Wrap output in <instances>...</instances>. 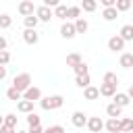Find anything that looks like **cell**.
Instances as JSON below:
<instances>
[{
    "instance_id": "6da1fadb",
    "label": "cell",
    "mask_w": 133,
    "mask_h": 133,
    "mask_svg": "<svg viewBox=\"0 0 133 133\" xmlns=\"http://www.w3.org/2000/svg\"><path fill=\"white\" fill-rule=\"evenodd\" d=\"M64 104V98L62 96H48V98H39V106L44 110H58L60 106Z\"/></svg>"
},
{
    "instance_id": "7a4b0ae2",
    "label": "cell",
    "mask_w": 133,
    "mask_h": 133,
    "mask_svg": "<svg viewBox=\"0 0 133 133\" xmlns=\"http://www.w3.org/2000/svg\"><path fill=\"white\" fill-rule=\"evenodd\" d=\"M12 85H15L19 91H25V89L31 85V75H29V73H19V75L12 79Z\"/></svg>"
},
{
    "instance_id": "3957f363",
    "label": "cell",
    "mask_w": 133,
    "mask_h": 133,
    "mask_svg": "<svg viewBox=\"0 0 133 133\" xmlns=\"http://www.w3.org/2000/svg\"><path fill=\"white\" fill-rule=\"evenodd\" d=\"M35 17H37V21H42V23H50V19H52L54 15H52V8H50V6L42 4L39 8H35Z\"/></svg>"
},
{
    "instance_id": "277c9868",
    "label": "cell",
    "mask_w": 133,
    "mask_h": 133,
    "mask_svg": "<svg viewBox=\"0 0 133 133\" xmlns=\"http://www.w3.org/2000/svg\"><path fill=\"white\" fill-rule=\"evenodd\" d=\"M85 127H87L91 133H100V131L104 129V121H102L100 116H89V118L85 121Z\"/></svg>"
},
{
    "instance_id": "5b68a950",
    "label": "cell",
    "mask_w": 133,
    "mask_h": 133,
    "mask_svg": "<svg viewBox=\"0 0 133 133\" xmlns=\"http://www.w3.org/2000/svg\"><path fill=\"white\" fill-rule=\"evenodd\" d=\"M23 39H25V44L33 46V44H37V39H39V33L35 31V27H25V31H23Z\"/></svg>"
},
{
    "instance_id": "8992f818",
    "label": "cell",
    "mask_w": 133,
    "mask_h": 133,
    "mask_svg": "<svg viewBox=\"0 0 133 133\" xmlns=\"http://www.w3.org/2000/svg\"><path fill=\"white\" fill-rule=\"evenodd\" d=\"M125 48V39L121 37V35H112L110 39H108V50L110 52H121Z\"/></svg>"
},
{
    "instance_id": "52a82bcc",
    "label": "cell",
    "mask_w": 133,
    "mask_h": 133,
    "mask_svg": "<svg viewBox=\"0 0 133 133\" xmlns=\"http://www.w3.org/2000/svg\"><path fill=\"white\" fill-rule=\"evenodd\" d=\"M23 98H27V100L35 102V100H39V98H42V89H39V87H35V85H29V87L23 91Z\"/></svg>"
},
{
    "instance_id": "ba28073f",
    "label": "cell",
    "mask_w": 133,
    "mask_h": 133,
    "mask_svg": "<svg viewBox=\"0 0 133 133\" xmlns=\"http://www.w3.org/2000/svg\"><path fill=\"white\" fill-rule=\"evenodd\" d=\"M60 35H62L64 39H71V37H75V35H77V31H75V25H73V23H62V25H60Z\"/></svg>"
},
{
    "instance_id": "9c48e42d",
    "label": "cell",
    "mask_w": 133,
    "mask_h": 133,
    "mask_svg": "<svg viewBox=\"0 0 133 133\" xmlns=\"http://www.w3.org/2000/svg\"><path fill=\"white\" fill-rule=\"evenodd\" d=\"M98 91H100V96H106V98H112V94L116 91V83H108V81H104L100 87H98Z\"/></svg>"
},
{
    "instance_id": "30bf717a",
    "label": "cell",
    "mask_w": 133,
    "mask_h": 133,
    "mask_svg": "<svg viewBox=\"0 0 133 133\" xmlns=\"http://www.w3.org/2000/svg\"><path fill=\"white\" fill-rule=\"evenodd\" d=\"M85 121H87V114L85 112H81V110H75L73 112V116H71V123L75 125V127H85Z\"/></svg>"
},
{
    "instance_id": "8fae6325",
    "label": "cell",
    "mask_w": 133,
    "mask_h": 133,
    "mask_svg": "<svg viewBox=\"0 0 133 133\" xmlns=\"http://www.w3.org/2000/svg\"><path fill=\"white\" fill-rule=\"evenodd\" d=\"M104 129L110 131V133H118V131H121V121H118V116H110V118L104 123Z\"/></svg>"
},
{
    "instance_id": "7c38bea8",
    "label": "cell",
    "mask_w": 133,
    "mask_h": 133,
    "mask_svg": "<svg viewBox=\"0 0 133 133\" xmlns=\"http://www.w3.org/2000/svg\"><path fill=\"white\" fill-rule=\"evenodd\" d=\"M17 110L23 112V114H27V112L33 110V102L27 100V98H21V100H17Z\"/></svg>"
},
{
    "instance_id": "4fadbf2b",
    "label": "cell",
    "mask_w": 133,
    "mask_h": 133,
    "mask_svg": "<svg viewBox=\"0 0 133 133\" xmlns=\"http://www.w3.org/2000/svg\"><path fill=\"white\" fill-rule=\"evenodd\" d=\"M31 12H35V6H33V0H23V2L19 4V15H23V17H27V15H31Z\"/></svg>"
},
{
    "instance_id": "5bb4252c",
    "label": "cell",
    "mask_w": 133,
    "mask_h": 133,
    "mask_svg": "<svg viewBox=\"0 0 133 133\" xmlns=\"http://www.w3.org/2000/svg\"><path fill=\"white\" fill-rule=\"evenodd\" d=\"M83 98H85V100H98V98H100L98 87H94V85H85V87H83Z\"/></svg>"
},
{
    "instance_id": "9a60e30c",
    "label": "cell",
    "mask_w": 133,
    "mask_h": 133,
    "mask_svg": "<svg viewBox=\"0 0 133 133\" xmlns=\"http://www.w3.org/2000/svg\"><path fill=\"white\" fill-rule=\"evenodd\" d=\"M112 98H114V104H118L121 108L129 106V102H131V98H129L127 94H118V91H114V94H112Z\"/></svg>"
},
{
    "instance_id": "2e32d148",
    "label": "cell",
    "mask_w": 133,
    "mask_h": 133,
    "mask_svg": "<svg viewBox=\"0 0 133 133\" xmlns=\"http://www.w3.org/2000/svg\"><path fill=\"white\" fill-rule=\"evenodd\" d=\"M102 17H104V21H114V19L118 17V10H116L114 6H104Z\"/></svg>"
},
{
    "instance_id": "e0dca14e",
    "label": "cell",
    "mask_w": 133,
    "mask_h": 133,
    "mask_svg": "<svg viewBox=\"0 0 133 133\" xmlns=\"http://www.w3.org/2000/svg\"><path fill=\"white\" fill-rule=\"evenodd\" d=\"M79 8L85 10V12H96V8H98V0H81Z\"/></svg>"
},
{
    "instance_id": "ac0fdd59",
    "label": "cell",
    "mask_w": 133,
    "mask_h": 133,
    "mask_svg": "<svg viewBox=\"0 0 133 133\" xmlns=\"http://www.w3.org/2000/svg\"><path fill=\"white\" fill-rule=\"evenodd\" d=\"M73 25H75V31H77V33H85V31H87V27H89V25H87V21H85L83 17H77Z\"/></svg>"
},
{
    "instance_id": "d6986e66",
    "label": "cell",
    "mask_w": 133,
    "mask_h": 133,
    "mask_svg": "<svg viewBox=\"0 0 133 133\" xmlns=\"http://www.w3.org/2000/svg\"><path fill=\"white\" fill-rule=\"evenodd\" d=\"M6 98H8V100H12V102H17V100H21V98H23V91H19L15 85H10V87L6 89Z\"/></svg>"
},
{
    "instance_id": "ffe728a7",
    "label": "cell",
    "mask_w": 133,
    "mask_h": 133,
    "mask_svg": "<svg viewBox=\"0 0 133 133\" xmlns=\"http://www.w3.org/2000/svg\"><path fill=\"white\" fill-rule=\"evenodd\" d=\"M125 42H131L133 39V25H123V29H121V33H118Z\"/></svg>"
},
{
    "instance_id": "44dd1931",
    "label": "cell",
    "mask_w": 133,
    "mask_h": 133,
    "mask_svg": "<svg viewBox=\"0 0 133 133\" xmlns=\"http://www.w3.org/2000/svg\"><path fill=\"white\" fill-rule=\"evenodd\" d=\"M121 66H123V69H131V66H133V54H131V52L121 54Z\"/></svg>"
},
{
    "instance_id": "7402d4cb",
    "label": "cell",
    "mask_w": 133,
    "mask_h": 133,
    "mask_svg": "<svg viewBox=\"0 0 133 133\" xmlns=\"http://www.w3.org/2000/svg\"><path fill=\"white\" fill-rule=\"evenodd\" d=\"M121 112H123V108H121L118 104H114V102L106 106V114H108V116H121Z\"/></svg>"
},
{
    "instance_id": "603a6c76",
    "label": "cell",
    "mask_w": 133,
    "mask_h": 133,
    "mask_svg": "<svg viewBox=\"0 0 133 133\" xmlns=\"http://www.w3.org/2000/svg\"><path fill=\"white\" fill-rule=\"evenodd\" d=\"M114 8H116L118 12H127V10L131 8V0H116V2H114Z\"/></svg>"
},
{
    "instance_id": "cb8c5ba5",
    "label": "cell",
    "mask_w": 133,
    "mask_h": 133,
    "mask_svg": "<svg viewBox=\"0 0 133 133\" xmlns=\"http://www.w3.org/2000/svg\"><path fill=\"white\" fill-rule=\"evenodd\" d=\"M52 15L58 17V19H66V6H64V4H56L54 10H52Z\"/></svg>"
},
{
    "instance_id": "d4e9b609",
    "label": "cell",
    "mask_w": 133,
    "mask_h": 133,
    "mask_svg": "<svg viewBox=\"0 0 133 133\" xmlns=\"http://www.w3.org/2000/svg\"><path fill=\"white\" fill-rule=\"evenodd\" d=\"M75 83H77L79 87L89 85V73H81V75H77V77H75Z\"/></svg>"
},
{
    "instance_id": "484cf974",
    "label": "cell",
    "mask_w": 133,
    "mask_h": 133,
    "mask_svg": "<svg viewBox=\"0 0 133 133\" xmlns=\"http://www.w3.org/2000/svg\"><path fill=\"white\" fill-rule=\"evenodd\" d=\"M81 17V8L79 6H66V19H77Z\"/></svg>"
},
{
    "instance_id": "4316f807",
    "label": "cell",
    "mask_w": 133,
    "mask_h": 133,
    "mask_svg": "<svg viewBox=\"0 0 133 133\" xmlns=\"http://www.w3.org/2000/svg\"><path fill=\"white\" fill-rule=\"evenodd\" d=\"M23 23H25V27H37V17H35V12H31V15H27L25 19H23Z\"/></svg>"
},
{
    "instance_id": "83f0119b",
    "label": "cell",
    "mask_w": 133,
    "mask_h": 133,
    "mask_svg": "<svg viewBox=\"0 0 133 133\" xmlns=\"http://www.w3.org/2000/svg\"><path fill=\"white\" fill-rule=\"evenodd\" d=\"M73 71H75V75H81V73H89V69H87V64L83 62V60H79L75 66H71Z\"/></svg>"
},
{
    "instance_id": "f1b7e54d",
    "label": "cell",
    "mask_w": 133,
    "mask_h": 133,
    "mask_svg": "<svg viewBox=\"0 0 133 133\" xmlns=\"http://www.w3.org/2000/svg\"><path fill=\"white\" fill-rule=\"evenodd\" d=\"M12 25V17L10 15H0V29H8Z\"/></svg>"
},
{
    "instance_id": "f546056e",
    "label": "cell",
    "mask_w": 133,
    "mask_h": 133,
    "mask_svg": "<svg viewBox=\"0 0 133 133\" xmlns=\"http://www.w3.org/2000/svg\"><path fill=\"white\" fill-rule=\"evenodd\" d=\"M79 60H81V56H79L77 52H73V54H69V56H66V66H75Z\"/></svg>"
},
{
    "instance_id": "4dcf8cb0",
    "label": "cell",
    "mask_w": 133,
    "mask_h": 133,
    "mask_svg": "<svg viewBox=\"0 0 133 133\" xmlns=\"http://www.w3.org/2000/svg\"><path fill=\"white\" fill-rule=\"evenodd\" d=\"M27 125L29 127H33V125H39V116L31 110V112H27Z\"/></svg>"
},
{
    "instance_id": "1f68e13d",
    "label": "cell",
    "mask_w": 133,
    "mask_h": 133,
    "mask_svg": "<svg viewBox=\"0 0 133 133\" xmlns=\"http://www.w3.org/2000/svg\"><path fill=\"white\" fill-rule=\"evenodd\" d=\"M131 129H133V118H129V116L123 118L121 121V131H131Z\"/></svg>"
},
{
    "instance_id": "d6a6232c",
    "label": "cell",
    "mask_w": 133,
    "mask_h": 133,
    "mask_svg": "<svg viewBox=\"0 0 133 133\" xmlns=\"http://www.w3.org/2000/svg\"><path fill=\"white\" fill-rule=\"evenodd\" d=\"M104 81H108V83H116V85H118V77H116V73H110V71L104 75Z\"/></svg>"
},
{
    "instance_id": "836d02e7",
    "label": "cell",
    "mask_w": 133,
    "mask_h": 133,
    "mask_svg": "<svg viewBox=\"0 0 133 133\" xmlns=\"http://www.w3.org/2000/svg\"><path fill=\"white\" fill-rule=\"evenodd\" d=\"M8 62H10V54L4 48V50H0V64H8Z\"/></svg>"
},
{
    "instance_id": "e575fe53",
    "label": "cell",
    "mask_w": 133,
    "mask_h": 133,
    "mask_svg": "<svg viewBox=\"0 0 133 133\" xmlns=\"http://www.w3.org/2000/svg\"><path fill=\"white\" fill-rule=\"evenodd\" d=\"M62 131H64L62 125H52V127H48V133H62Z\"/></svg>"
},
{
    "instance_id": "d590c367",
    "label": "cell",
    "mask_w": 133,
    "mask_h": 133,
    "mask_svg": "<svg viewBox=\"0 0 133 133\" xmlns=\"http://www.w3.org/2000/svg\"><path fill=\"white\" fill-rule=\"evenodd\" d=\"M44 4H46V6H50V8H54L56 4H60V0H44Z\"/></svg>"
},
{
    "instance_id": "8d00e7d4",
    "label": "cell",
    "mask_w": 133,
    "mask_h": 133,
    "mask_svg": "<svg viewBox=\"0 0 133 133\" xmlns=\"http://www.w3.org/2000/svg\"><path fill=\"white\" fill-rule=\"evenodd\" d=\"M29 133H42V125H33V127H29Z\"/></svg>"
},
{
    "instance_id": "74e56055",
    "label": "cell",
    "mask_w": 133,
    "mask_h": 133,
    "mask_svg": "<svg viewBox=\"0 0 133 133\" xmlns=\"http://www.w3.org/2000/svg\"><path fill=\"white\" fill-rule=\"evenodd\" d=\"M6 73H8V71H6V64H0V81L6 77Z\"/></svg>"
},
{
    "instance_id": "f35d334b",
    "label": "cell",
    "mask_w": 133,
    "mask_h": 133,
    "mask_svg": "<svg viewBox=\"0 0 133 133\" xmlns=\"http://www.w3.org/2000/svg\"><path fill=\"white\" fill-rule=\"evenodd\" d=\"M100 2H102V6H114L116 0H100Z\"/></svg>"
},
{
    "instance_id": "ab89813d",
    "label": "cell",
    "mask_w": 133,
    "mask_h": 133,
    "mask_svg": "<svg viewBox=\"0 0 133 133\" xmlns=\"http://www.w3.org/2000/svg\"><path fill=\"white\" fill-rule=\"evenodd\" d=\"M4 48H6V39L0 35V50H4Z\"/></svg>"
},
{
    "instance_id": "60d3db41",
    "label": "cell",
    "mask_w": 133,
    "mask_h": 133,
    "mask_svg": "<svg viewBox=\"0 0 133 133\" xmlns=\"http://www.w3.org/2000/svg\"><path fill=\"white\" fill-rule=\"evenodd\" d=\"M2 121H4V116H0V125H2Z\"/></svg>"
}]
</instances>
